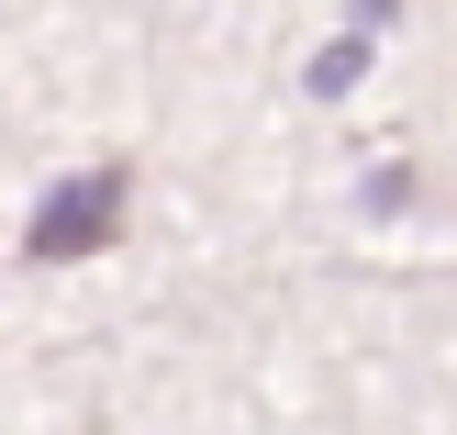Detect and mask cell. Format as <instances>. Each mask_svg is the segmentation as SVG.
<instances>
[{"label": "cell", "mask_w": 457, "mask_h": 435, "mask_svg": "<svg viewBox=\"0 0 457 435\" xmlns=\"http://www.w3.org/2000/svg\"><path fill=\"white\" fill-rule=\"evenodd\" d=\"M357 67H369V22H346V45H324V56H312V89L335 101V89H346Z\"/></svg>", "instance_id": "2"}, {"label": "cell", "mask_w": 457, "mask_h": 435, "mask_svg": "<svg viewBox=\"0 0 457 435\" xmlns=\"http://www.w3.org/2000/svg\"><path fill=\"white\" fill-rule=\"evenodd\" d=\"M123 190H134L123 168H89V179H67V190H56V201L34 213L22 257H101V246L123 235Z\"/></svg>", "instance_id": "1"}]
</instances>
